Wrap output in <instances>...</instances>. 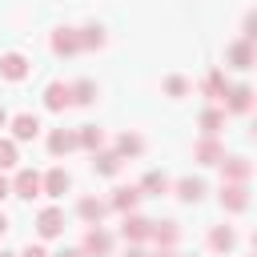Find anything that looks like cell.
Instances as JSON below:
<instances>
[{
	"mask_svg": "<svg viewBox=\"0 0 257 257\" xmlns=\"http://www.w3.org/2000/svg\"><path fill=\"white\" fill-rule=\"evenodd\" d=\"M8 185H12V193H16L20 201L40 197V173H36V169H20V173H16V181H8Z\"/></svg>",
	"mask_w": 257,
	"mask_h": 257,
	"instance_id": "obj_1",
	"label": "cell"
},
{
	"mask_svg": "<svg viewBox=\"0 0 257 257\" xmlns=\"http://www.w3.org/2000/svg\"><path fill=\"white\" fill-rule=\"evenodd\" d=\"M68 189H72V177H68L64 169H48V173L40 177V193H44V197H64Z\"/></svg>",
	"mask_w": 257,
	"mask_h": 257,
	"instance_id": "obj_2",
	"label": "cell"
},
{
	"mask_svg": "<svg viewBox=\"0 0 257 257\" xmlns=\"http://www.w3.org/2000/svg\"><path fill=\"white\" fill-rule=\"evenodd\" d=\"M221 205H225L229 213H241V209L249 205V189H245L241 181H225V189H221Z\"/></svg>",
	"mask_w": 257,
	"mask_h": 257,
	"instance_id": "obj_3",
	"label": "cell"
},
{
	"mask_svg": "<svg viewBox=\"0 0 257 257\" xmlns=\"http://www.w3.org/2000/svg\"><path fill=\"white\" fill-rule=\"evenodd\" d=\"M108 249H112V237H108V233H104L100 225L84 233V249H80L84 257H108Z\"/></svg>",
	"mask_w": 257,
	"mask_h": 257,
	"instance_id": "obj_4",
	"label": "cell"
},
{
	"mask_svg": "<svg viewBox=\"0 0 257 257\" xmlns=\"http://www.w3.org/2000/svg\"><path fill=\"white\" fill-rule=\"evenodd\" d=\"M0 76H4V80H24V76H28V60H24L20 52H4V56H0Z\"/></svg>",
	"mask_w": 257,
	"mask_h": 257,
	"instance_id": "obj_5",
	"label": "cell"
},
{
	"mask_svg": "<svg viewBox=\"0 0 257 257\" xmlns=\"http://www.w3.org/2000/svg\"><path fill=\"white\" fill-rule=\"evenodd\" d=\"M44 104H48L52 112H60V108H68V104H72V92H68V84H60V80H52V84L44 88Z\"/></svg>",
	"mask_w": 257,
	"mask_h": 257,
	"instance_id": "obj_6",
	"label": "cell"
},
{
	"mask_svg": "<svg viewBox=\"0 0 257 257\" xmlns=\"http://www.w3.org/2000/svg\"><path fill=\"white\" fill-rule=\"evenodd\" d=\"M221 169H225V181H249V173H253V165L245 161V157H221Z\"/></svg>",
	"mask_w": 257,
	"mask_h": 257,
	"instance_id": "obj_7",
	"label": "cell"
},
{
	"mask_svg": "<svg viewBox=\"0 0 257 257\" xmlns=\"http://www.w3.org/2000/svg\"><path fill=\"white\" fill-rule=\"evenodd\" d=\"M60 229H64V213H60V209H44V213L36 217V233H40V237H56Z\"/></svg>",
	"mask_w": 257,
	"mask_h": 257,
	"instance_id": "obj_8",
	"label": "cell"
},
{
	"mask_svg": "<svg viewBox=\"0 0 257 257\" xmlns=\"http://www.w3.org/2000/svg\"><path fill=\"white\" fill-rule=\"evenodd\" d=\"M149 229H153V221H145V217H137V213H124V225H120L124 241H145Z\"/></svg>",
	"mask_w": 257,
	"mask_h": 257,
	"instance_id": "obj_9",
	"label": "cell"
},
{
	"mask_svg": "<svg viewBox=\"0 0 257 257\" xmlns=\"http://www.w3.org/2000/svg\"><path fill=\"white\" fill-rule=\"evenodd\" d=\"M52 52H56V56H72V52H80V40H76V32H72V28H60V32H52Z\"/></svg>",
	"mask_w": 257,
	"mask_h": 257,
	"instance_id": "obj_10",
	"label": "cell"
},
{
	"mask_svg": "<svg viewBox=\"0 0 257 257\" xmlns=\"http://www.w3.org/2000/svg\"><path fill=\"white\" fill-rule=\"evenodd\" d=\"M40 133V120L32 116V112H20V116H12V137L16 141H32Z\"/></svg>",
	"mask_w": 257,
	"mask_h": 257,
	"instance_id": "obj_11",
	"label": "cell"
},
{
	"mask_svg": "<svg viewBox=\"0 0 257 257\" xmlns=\"http://www.w3.org/2000/svg\"><path fill=\"white\" fill-rule=\"evenodd\" d=\"M221 157H225V149H221L213 137H205V141L193 149V161H201V165H221Z\"/></svg>",
	"mask_w": 257,
	"mask_h": 257,
	"instance_id": "obj_12",
	"label": "cell"
},
{
	"mask_svg": "<svg viewBox=\"0 0 257 257\" xmlns=\"http://www.w3.org/2000/svg\"><path fill=\"white\" fill-rule=\"evenodd\" d=\"M72 149H76V133L56 128V133L48 137V153H52V157H64V153H72Z\"/></svg>",
	"mask_w": 257,
	"mask_h": 257,
	"instance_id": "obj_13",
	"label": "cell"
},
{
	"mask_svg": "<svg viewBox=\"0 0 257 257\" xmlns=\"http://www.w3.org/2000/svg\"><path fill=\"white\" fill-rule=\"evenodd\" d=\"M177 197L189 201V205L201 201V197H205V181H201V177H181V181H177Z\"/></svg>",
	"mask_w": 257,
	"mask_h": 257,
	"instance_id": "obj_14",
	"label": "cell"
},
{
	"mask_svg": "<svg viewBox=\"0 0 257 257\" xmlns=\"http://www.w3.org/2000/svg\"><path fill=\"white\" fill-rule=\"evenodd\" d=\"M76 213H80L88 225H100V217L108 213V205H104V201H96V197H84V201L76 205Z\"/></svg>",
	"mask_w": 257,
	"mask_h": 257,
	"instance_id": "obj_15",
	"label": "cell"
},
{
	"mask_svg": "<svg viewBox=\"0 0 257 257\" xmlns=\"http://www.w3.org/2000/svg\"><path fill=\"white\" fill-rule=\"evenodd\" d=\"M149 237H153V241H157V245H161V249H169V245H173V241H177V237H181V229H177V225H173V221H161V225H157V221H153V229H149Z\"/></svg>",
	"mask_w": 257,
	"mask_h": 257,
	"instance_id": "obj_16",
	"label": "cell"
},
{
	"mask_svg": "<svg viewBox=\"0 0 257 257\" xmlns=\"http://www.w3.org/2000/svg\"><path fill=\"white\" fill-rule=\"evenodd\" d=\"M225 96H229V108H233V112H249V104H253V88H249V84H237V88H229Z\"/></svg>",
	"mask_w": 257,
	"mask_h": 257,
	"instance_id": "obj_17",
	"label": "cell"
},
{
	"mask_svg": "<svg viewBox=\"0 0 257 257\" xmlns=\"http://www.w3.org/2000/svg\"><path fill=\"white\" fill-rule=\"evenodd\" d=\"M76 145H80V149H88V153H100V145H104V133H100L96 124H84V128L76 133Z\"/></svg>",
	"mask_w": 257,
	"mask_h": 257,
	"instance_id": "obj_18",
	"label": "cell"
},
{
	"mask_svg": "<svg viewBox=\"0 0 257 257\" xmlns=\"http://www.w3.org/2000/svg\"><path fill=\"white\" fill-rule=\"evenodd\" d=\"M137 201H141V189H133V185H124V189L112 193V209H120V213H133Z\"/></svg>",
	"mask_w": 257,
	"mask_h": 257,
	"instance_id": "obj_19",
	"label": "cell"
},
{
	"mask_svg": "<svg viewBox=\"0 0 257 257\" xmlns=\"http://www.w3.org/2000/svg\"><path fill=\"white\" fill-rule=\"evenodd\" d=\"M141 149H145V145H141V137H137V133H120V137H116V149H112V153H116V157L124 161V157H137Z\"/></svg>",
	"mask_w": 257,
	"mask_h": 257,
	"instance_id": "obj_20",
	"label": "cell"
},
{
	"mask_svg": "<svg viewBox=\"0 0 257 257\" xmlns=\"http://www.w3.org/2000/svg\"><path fill=\"white\" fill-rule=\"evenodd\" d=\"M92 169H96L100 177H112V173L120 169V157H116V153H104V149H100V153H92Z\"/></svg>",
	"mask_w": 257,
	"mask_h": 257,
	"instance_id": "obj_21",
	"label": "cell"
},
{
	"mask_svg": "<svg viewBox=\"0 0 257 257\" xmlns=\"http://www.w3.org/2000/svg\"><path fill=\"white\" fill-rule=\"evenodd\" d=\"M229 64H233V68H249V64H253V44L237 40V44L229 48Z\"/></svg>",
	"mask_w": 257,
	"mask_h": 257,
	"instance_id": "obj_22",
	"label": "cell"
},
{
	"mask_svg": "<svg viewBox=\"0 0 257 257\" xmlns=\"http://www.w3.org/2000/svg\"><path fill=\"white\" fill-rule=\"evenodd\" d=\"M68 92H72V104H92L96 100V84L92 80H76V84H68Z\"/></svg>",
	"mask_w": 257,
	"mask_h": 257,
	"instance_id": "obj_23",
	"label": "cell"
},
{
	"mask_svg": "<svg viewBox=\"0 0 257 257\" xmlns=\"http://www.w3.org/2000/svg\"><path fill=\"white\" fill-rule=\"evenodd\" d=\"M221 124H225V108H209V112H201V133H205V137H217Z\"/></svg>",
	"mask_w": 257,
	"mask_h": 257,
	"instance_id": "obj_24",
	"label": "cell"
},
{
	"mask_svg": "<svg viewBox=\"0 0 257 257\" xmlns=\"http://www.w3.org/2000/svg\"><path fill=\"white\" fill-rule=\"evenodd\" d=\"M233 241H237V237H233V229H229V225H217V229L209 233V245H213L217 253H229V249H233Z\"/></svg>",
	"mask_w": 257,
	"mask_h": 257,
	"instance_id": "obj_25",
	"label": "cell"
},
{
	"mask_svg": "<svg viewBox=\"0 0 257 257\" xmlns=\"http://www.w3.org/2000/svg\"><path fill=\"white\" fill-rule=\"evenodd\" d=\"M76 40H80V48H104V28L88 24V28H80V32H76Z\"/></svg>",
	"mask_w": 257,
	"mask_h": 257,
	"instance_id": "obj_26",
	"label": "cell"
},
{
	"mask_svg": "<svg viewBox=\"0 0 257 257\" xmlns=\"http://www.w3.org/2000/svg\"><path fill=\"white\" fill-rule=\"evenodd\" d=\"M141 189H145V193H153V197H161V193H169V177H165V173H145ZM145 193H141V197H145Z\"/></svg>",
	"mask_w": 257,
	"mask_h": 257,
	"instance_id": "obj_27",
	"label": "cell"
},
{
	"mask_svg": "<svg viewBox=\"0 0 257 257\" xmlns=\"http://www.w3.org/2000/svg\"><path fill=\"white\" fill-rule=\"evenodd\" d=\"M205 92H209L213 100H225V92H229V88H225V76H221V72H209V80H205Z\"/></svg>",
	"mask_w": 257,
	"mask_h": 257,
	"instance_id": "obj_28",
	"label": "cell"
},
{
	"mask_svg": "<svg viewBox=\"0 0 257 257\" xmlns=\"http://www.w3.org/2000/svg\"><path fill=\"white\" fill-rule=\"evenodd\" d=\"M165 92H169V96H185V92H189V80H185V76H169V80H165Z\"/></svg>",
	"mask_w": 257,
	"mask_h": 257,
	"instance_id": "obj_29",
	"label": "cell"
},
{
	"mask_svg": "<svg viewBox=\"0 0 257 257\" xmlns=\"http://www.w3.org/2000/svg\"><path fill=\"white\" fill-rule=\"evenodd\" d=\"M12 165H16V145L0 141V169H12Z\"/></svg>",
	"mask_w": 257,
	"mask_h": 257,
	"instance_id": "obj_30",
	"label": "cell"
},
{
	"mask_svg": "<svg viewBox=\"0 0 257 257\" xmlns=\"http://www.w3.org/2000/svg\"><path fill=\"white\" fill-rule=\"evenodd\" d=\"M20 257H48V253H44V249H40V245H28V249H24V253H20Z\"/></svg>",
	"mask_w": 257,
	"mask_h": 257,
	"instance_id": "obj_31",
	"label": "cell"
},
{
	"mask_svg": "<svg viewBox=\"0 0 257 257\" xmlns=\"http://www.w3.org/2000/svg\"><path fill=\"white\" fill-rule=\"evenodd\" d=\"M8 193H12V185H8V181H4V173H0V201H4Z\"/></svg>",
	"mask_w": 257,
	"mask_h": 257,
	"instance_id": "obj_32",
	"label": "cell"
},
{
	"mask_svg": "<svg viewBox=\"0 0 257 257\" xmlns=\"http://www.w3.org/2000/svg\"><path fill=\"white\" fill-rule=\"evenodd\" d=\"M56 257H84V253H80V249H60Z\"/></svg>",
	"mask_w": 257,
	"mask_h": 257,
	"instance_id": "obj_33",
	"label": "cell"
},
{
	"mask_svg": "<svg viewBox=\"0 0 257 257\" xmlns=\"http://www.w3.org/2000/svg\"><path fill=\"white\" fill-rule=\"evenodd\" d=\"M124 257H149V253H145V249H137V245H133V249H128V253H124Z\"/></svg>",
	"mask_w": 257,
	"mask_h": 257,
	"instance_id": "obj_34",
	"label": "cell"
},
{
	"mask_svg": "<svg viewBox=\"0 0 257 257\" xmlns=\"http://www.w3.org/2000/svg\"><path fill=\"white\" fill-rule=\"evenodd\" d=\"M4 233H8V217L0 213V237H4Z\"/></svg>",
	"mask_w": 257,
	"mask_h": 257,
	"instance_id": "obj_35",
	"label": "cell"
},
{
	"mask_svg": "<svg viewBox=\"0 0 257 257\" xmlns=\"http://www.w3.org/2000/svg\"><path fill=\"white\" fill-rule=\"evenodd\" d=\"M149 257H177V253H169V249H161V253H149Z\"/></svg>",
	"mask_w": 257,
	"mask_h": 257,
	"instance_id": "obj_36",
	"label": "cell"
},
{
	"mask_svg": "<svg viewBox=\"0 0 257 257\" xmlns=\"http://www.w3.org/2000/svg\"><path fill=\"white\" fill-rule=\"evenodd\" d=\"M4 124H8V112H4V104H0V128H4Z\"/></svg>",
	"mask_w": 257,
	"mask_h": 257,
	"instance_id": "obj_37",
	"label": "cell"
},
{
	"mask_svg": "<svg viewBox=\"0 0 257 257\" xmlns=\"http://www.w3.org/2000/svg\"><path fill=\"white\" fill-rule=\"evenodd\" d=\"M0 257H16V253H0Z\"/></svg>",
	"mask_w": 257,
	"mask_h": 257,
	"instance_id": "obj_38",
	"label": "cell"
}]
</instances>
